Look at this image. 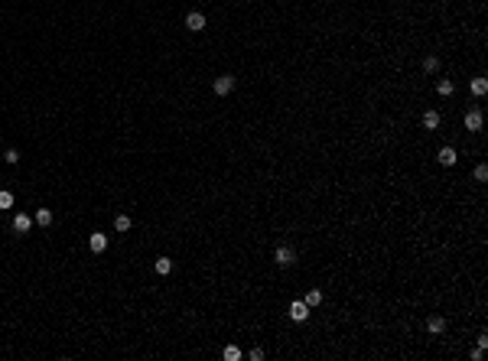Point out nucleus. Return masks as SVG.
I'll return each mask as SVG.
<instances>
[{
	"instance_id": "f257e3e1",
	"label": "nucleus",
	"mask_w": 488,
	"mask_h": 361,
	"mask_svg": "<svg viewBox=\"0 0 488 361\" xmlns=\"http://www.w3.org/2000/svg\"><path fill=\"white\" fill-rule=\"evenodd\" d=\"M309 312H313V309L306 306L303 299H293V303H290V319H293V322H306Z\"/></svg>"
},
{
	"instance_id": "f03ea898",
	"label": "nucleus",
	"mask_w": 488,
	"mask_h": 361,
	"mask_svg": "<svg viewBox=\"0 0 488 361\" xmlns=\"http://www.w3.org/2000/svg\"><path fill=\"white\" fill-rule=\"evenodd\" d=\"M273 261L280 263V267H290V263H296V251H293V247H286V244H280V247L273 251Z\"/></svg>"
},
{
	"instance_id": "7ed1b4c3",
	"label": "nucleus",
	"mask_w": 488,
	"mask_h": 361,
	"mask_svg": "<svg viewBox=\"0 0 488 361\" xmlns=\"http://www.w3.org/2000/svg\"><path fill=\"white\" fill-rule=\"evenodd\" d=\"M88 247L95 254H104L108 251V234L104 231H91V238H88Z\"/></svg>"
},
{
	"instance_id": "20e7f679",
	"label": "nucleus",
	"mask_w": 488,
	"mask_h": 361,
	"mask_svg": "<svg viewBox=\"0 0 488 361\" xmlns=\"http://www.w3.org/2000/svg\"><path fill=\"white\" fill-rule=\"evenodd\" d=\"M185 30H192V33H202V30H205V13L192 10L189 16H185Z\"/></svg>"
},
{
	"instance_id": "39448f33",
	"label": "nucleus",
	"mask_w": 488,
	"mask_h": 361,
	"mask_svg": "<svg viewBox=\"0 0 488 361\" xmlns=\"http://www.w3.org/2000/svg\"><path fill=\"white\" fill-rule=\"evenodd\" d=\"M482 124H485V117H482V111H478V108H472V111L466 114V131L478 133V131H482Z\"/></svg>"
},
{
	"instance_id": "423d86ee",
	"label": "nucleus",
	"mask_w": 488,
	"mask_h": 361,
	"mask_svg": "<svg viewBox=\"0 0 488 361\" xmlns=\"http://www.w3.org/2000/svg\"><path fill=\"white\" fill-rule=\"evenodd\" d=\"M30 228H33L30 215H23V212H20V215H13V231H17V234H30Z\"/></svg>"
},
{
	"instance_id": "0eeeda50",
	"label": "nucleus",
	"mask_w": 488,
	"mask_h": 361,
	"mask_svg": "<svg viewBox=\"0 0 488 361\" xmlns=\"http://www.w3.org/2000/svg\"><path fill=\"white\" fill-rule=\"evenodd\" d=\"M235 88V75H218L215 78V95H228Z\"/></svg>"
},
{
	"instance_id": "6e6552de",
	"label": "nucleus",
	"mask_w": 488,
	"mask_h": 361,
	"mask_svg": "<svg viewBox=\"0 0 488 361\" xmlns=\"http://www.w3.org/2000/svg\"><path fill=\"white\" fill-rule=\"evenodd\" d=\"M453 91H455L453 78H439V82H436V95H439V98H449Z\"/></svg>"
},
{
	"instance_id": "1a4fd4ad",
	"label": "nucleus",
	"mask_w": 488,
	"mask_h": 361,
	"mask_svg": "<svg viewBox=\"0 0 488 361\" xmlns=\"http://www.w3.org/2000/svg\"><path fill=\"white\" fill-rule=\"evenodd\" d=\"M485 91H488V78H485V75H478V78H472V95H475V98H482V95H485Z\"/></svg>"
},
{
	"instance_id": "9d476101",
	"label": "nucleus",
	"mask_w": 488,
	"mask_h": 361,
	"mask_svg": "<svg viewBox=\"0 0 488 361\" xmlns=\"http://www.w3.org/2000/svg\"><path fill=\"white\" fill-rule=\"evenodd\" d=\"M436 160H439V163H443V166H453L455 160H459V156H455V150H453V147H443V150H439V156H436Z\"/></svg>"
},
{
	"instance_id": "9b49d317",
	"label": "nucleus",
	"mask_w": 488,
	"mask_h": 361,
	"mask_svg": "<svg viewBox=\"0 0 488 361\" xmlns=\"http://www.w3.org/2000/svg\"><path fill=\"white\" fill-rule=\"evenodd\" d=\"M426 328H430L433 335H439V332L446 328V319L443 316H430V319H426Z\"/></svg>"
},
{
	"instance_id": "f8f14e48",
	"label": "nucleus",
	"mask_w": 488,
	"mask_h": 361,
	"mask_svg": "<svg viewBox=\"0 0 488 361\" xmlns=\"http://www.w3.org/2000/svg\"><path fill=\"white\" fill-rule=\"evenodd\" d=\"M423 127H426V131H436V127H439V114H436V111H426V114H423Z\"/></svg>"
},
{
	"instance_id": "ddd939ff",
	"label": "nucleus",
	"mask_w": 488,
	"mask_h": 361,
	"mask_svg": "<svg viewBox=\"0 0 488 361\" xmlns=\"http://www.w3.org/2000/svg\"><path fill=\"white\" fill-rule=\"evenodd\" d=\"M33 221H36V225H43V228H49V225H52V212H49V208H39Z\"/></svg>"
},
{
	"instance_id": "4468645a",
	"label": "nucleus",
	"mask_w": 488,
	"mask_h": 361,
	"mask_svg": "<svg viewBox=\"0 0 488 361\" xmlns=\"http://www.w3.org/2000/svg\"><path fill=\"white\" fill-rule=\"evenodd\" d=\"M303 303H306V306H309V309H316V306H319V303H322V293H319V290H309V293L303 296Z\"/></svg>"
},
{
	"instance_id": "2eb2a0df",
	"label": "nucleus",
	"mask_w": 488,
	"mask_h": 361,
	"mask_svg": "<svg viewBox=\"0 0 488 361\" xmlns=\"http://www.w3.org/2000/svg\"><path fill=\"white\" fill-rule=\"evenodd\" d=\"M169 270H173V261H169V257H156V274L166 277Z\"/></svg>"
},
{
	"instance_id": "dca6fc26",
	"label": "nucleus",
	"mask_w": 488,
	"mask_h": 361,
	"mask_svg": "<svg viewBox=\"0 0 488 361\" xmlns=\"http://www.w3.org/2000/svg\"><path fill=\"white\" fill-rule=\"evenodd\" d=\"M114 231H130V215H118L114 218Z\"/></svg>"
},
{
	"instance_id": "f3484780",
	"label": "nucleus",
	"mask_w": 488,
	"mask_h": 361,
	"mask_svg": "<svg viewBox=\"0 0 488 361\" xmlns=\"http://www.w3.org/2000/svg\"><path fill=\"white\" fill-rule=\"evenodd\" d=\"M221 355H225V361H238L241 358V348H238V345H228Z\"/></svg>"
},
{
	"instance_id": "a211bd4d",
	"label": "nucleus",
	"mask_w": 488,
	"mask_h": 361,
	"mask_svg": "<svg viewBox=\"0 0 488 361\" xmlns=\"http://www.w3.org/2000/svg\"><path fill=\"white\" fill-rule=\"evenodd\" d=\"M0 208H13V192L0 189Z\"/></svg>"
},
{
	"instance_id": "6ab92c4d",
	"label": "nucleus",
	"mask_w": 488,
	"mask_h": 361,
	"mask_svg": "<svg viewBox=\"0 0 488 361\" xmlns=\"http://www.w3.org/2000/svg\"><path fill=\"white\" fill-rule=\"evenodd\" d=\"M423 68H426V72H436V68H439V59H436V55H426V59H423Z\"/></svg>"
},
{
	"instance_id": "aec40b11",
	"label": "nucleus",
	"mask_w": 488,
	"mask_h": 361,
	"mask_svg": "<svg viewBox=\"0 0 488 361\" xmlns=\"http://www.w3.org/2000/svg\"><path fill=\"white\" fill-rule=\"evenodd\" d=\"M485 179H488V166L478 163V166H475V182H485Z\"/></svg>"
},
{
	"instance_id": "412c9836",
	"label": "nucleus",
	"mask_w": 488,
	"mask_h": 361,
	"mask_svg": "<svg viewBox=\"0 0 488 361\" xmlns=\"http://www.w3.org/2000/svg\"><path fill=\"white\" fill-rule=\"evenodd\" d=\"M3 160H7V163H20V150H13V147H10V150H7V153H3Z\"/></svg>"
},
{
	"instance_id": "4be33fe9",
	"label": "nucleus",
	"mask_w": 488,
	"mask_h": 361,
	"mask_svg": "<svg viewBox=\"0 0 488 361\" xmlns=\"http://www.w3.org/2000/svg\"><path fill=\"white\" fill-rule=\"evenodd\" d=\"M475 342H478V345H475V348H482V351H485V348H488V335H485V332H482V335H478V339H475Z\"/></svg>"
},
{
	"instance_id": "5701e85b",
	"label": "nucleus",
	"mask_w": 488,
	"mask_h": 361,
	"mask_svg": "<svg viewBox=\"0 0 488 361\" xmlns=\"http://www.w3.org/2000/svg\"><path fill=\"white\" fill-rule=\"evenodd\" d=\"M248 358H251V361H260V358H264V348H251Z\"/></svg>"
},
{
	"instance_id": "b1692460",
	"label": "nucleus",
	"mask_w": 488,
	"mask_h": 361,
	"mask_svg": "<svg viewBox=\"0 0 488 361\" xmlns=\"http://www.w3.org/2000/svg\"><path fill=\"white\" fill-rule=\"evenodd\" d=\"M241 3H248V0H241Z\"/></svg>"
}]
</instances>
